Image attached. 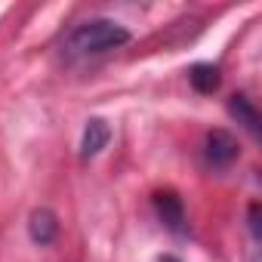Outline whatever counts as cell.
<instances>
[{
  "mask_svg": "<svg viewBox=\"0 0 262 262\" xmlns=\"http://www.w3.org/2000/svg\"><path fill=\"white\" fill-rule=\"evenodd\" d=\"M129 40V31L111 19H93V22H83L77 25L65 43H62V53L65 59L77 62V59H90V56H102L108 50H117Z\"/></svg>",
  "mask_w": 262,
  "mask_h": 262,
  "instance_id": "obj_1",
  "label": "cell"
},
{
  "mask_svg": "<svg viewBox=\"0 0 262 262\" xmlns=\"http://www.w3.org/2000/svg\"><path fill=\"white\" fill-rule=\"evenodd\" d=\"M155 207H158V216L164 219V225H167L170 231L185 234V207H182V201H179L176 194L161 191V194L155 198Z\"/></svg>",
  "mask_w": 262,
  "mask_h": 262,
  "instance_id": "obj_3",
  "label": "cell"
},
{
  "mask_svg": "<svg viewBox=\"0 0 262 262\" xmlns=\"http://www.w3.org/2000/svg\"><path fill=\"white\" fill-rule=\"evenodd\" d=\"M108 139H111V129H108V123H105V120H99V117L86 120L83 142H80V158H83V161L96 158V155L108 145Z\"/></svg>",
  "mask_w": 262,
  "mask_h": 262,
  "instance_id": "obj_4",
  "label": "cell"
},
{
  "mask_svg": "<svg viewBox=\"0 0 262 262\" xmlns=\"http://www.w3.org/2000/svg\"><path fill=\"white\" fill-rule=\"evenodd\" d=\"M161 262H176V259H173V256H164V259H161Z\"/></svg>",
  "mask_w": 262,
  "mask_h": 262,
  "instance_id": "obj_8",
  "label": "cell"
},
{
  "mask_svg": "<svg viewBox=\"0 0 262 262\" xmlns=\"http://www.w3.org/2000/svg\"><path fill=\"white\" fill-rule=\"evenodd\" d=\"M241 148H237V139L228 133V129H213L207 133V142H204V164L210 170H225L237 161Z\"/></svg>",
  "mask_w": 262,
  "mask_h": 262,
  "instance_id": "obj_2",
  "label": "cell"
},
{
  "mask_svg": "<svg viewBox=\"0 0 262 262\" xmlns=\"http://www.w3.org/2000/svg\"><path fill=\"white\" fill-rule=\"evenodd\" d=\"M188 80H191V86L198 90V93H213V90H219V68L216 65H194L191 71H188Z\"/></svg>",
  "mask_w": 262,
  "mask_h": 262,
  "instance_id": "obj_7",
  "label": "cell"
},
{
  "mask_svg": "<svg viewBox=\"0 0 262 262\" xmlns=\"http://www.w3.org/2000/svg\"><path fill=\"white\" fill-rule=\"evenodd\" d=\"M228 111L237 117V123H244L253 136H259V114H256V108H253V102L247 99V96H231V102H228Z\"/></svg>",
  "mask_w": 262,
  "mask_h": 262,
  "instance_id": "obj_6",
  "label": "cell"
},
{
  "mask_svg": "<svg viewBox=\"0 0 262 262\" xmlns=\"http://www.w3.org/2000/svg\"><path fill=\"white\" fill-rule=\"evenodd\" d=\"M28 234H31V241L40 244V247L53 244L56 234H59V222H56V216H53L50 210H34V213H31V222H28Z\"/></svg>",
  "mask_w": 262,
  "mask_h": 262,
  "instance_id": "obj_5",
  "label": "cell"
}]
</instances>
